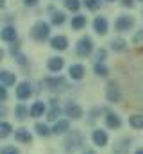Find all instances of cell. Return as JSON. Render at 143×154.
<instances>
[{
	"label": "cell",
	"instance_id": "obj_1",
	"mask_svg": "<svg viewBox=\"0 0 143 154\" xmlns=\"http://www.w3.org/2000/svg\"><path fill=\"white\" fill-rule=\"evenodd\" d=\"M48 34H50V27H48V23H45V22H38L34 27H32V38L38 39V41L47 39Z\"/></svg>",
	"mask_w": 143,
	"mask_h": 154
},
{
	"label": "cell",
	"instance_id": "obj_2",
	"mask_svg": "<svg viewBox=\"0 0 143 154\" xmlns=\"http://www.w3.org/2000/svg\"><path fill=\"white\" fill-rule=\"evenodd\" d=\"M81 143H82V138H81V134H79L77 131H73L70 136H66V140H65L66 151H75V149H79Z\"/></svg>",
	"mask_w": 143,
	"mask_h": 154
},
{
	"label": "cell",
	"instance_id": "obj_3",
	"mask_svg": "<svg viewBox=\"0 0 143 154\" xmlns=\"http://www.w3.org/2000/svg\"><path fill=\"white\" fill-rule=\"evenodd\" d=\"M91 50H93V43H91L90 38H82L79 43H77V54H79V56L86 57V56L91 54Z\"/></svg>",
	"mask_w": 143,
	"mask_h": 154
},
{
	"label": "cell",
	"instance_id": "obj_4",
	"mask_svg": "<svg viewBox=\"0 0 143 154\" xmlns=\"http://www.w3.org/2000/svg\"><path fill=\"white\" fill-rule=\"evenodd\" d=\"M132 25H134V18H131V16H120V18L116 20V23H114L116 31H120V32L129 31Z\"/></svg>",
	"mask_w": 143,
	"mask_h": 154
},
{
	"label": "cell",
	"instance_id": "obj_5",
	"mask_svg": "<svg viewBox=\"0 0 143 154\" xmlns=\"http://www.w3.org/2000/svg\"><path fill=\"white\" fill-rule=\"evenodd\" d=\"M31 93H32V90H31V84L29 82H22V84H18V88H16V95H18V99H29L31 97Z\"/></svg>",
	"mask_w": 143,
	"mask_h": 154
},
{
	"label": "cell",
	"instance_id": "obj_6",
	"mask_svg": "<svg viewBox=\"0 0 143 154\" xmlns=\"http://www.w3.org/2000/svg\"><path fill=\"white\" fill-rule=\"evenodd\" d=\"M93 29L97 31V34H106L107 32V20L104 16H97L93 22Z\"/></svg>",
	"mask_w": 143,
	"mask_h": 154
},
{
	"label": "cell",
	"instance_id": "obj_7",
	"mask_svg": "<svg viewBox=\"0 0 143 154\" xmlns=\"http://www.w3.org/2000/svg\"><path fill=\"white\" fill-rule=\"evenodd\" d=\"M118 99H120V91H118L116 84L114 82H109L107 84V100L109 102H118Z\"/></svg>",
	"mask_w": 143,
	"mask_h": 154
},
{
	"label": "cell",
	"instance_id": "obj_8",
	"mask_svg": "<svg viewBox=\"0 0 143 154\" xmlns=\"http://www.w3.org/2000/svg\"><path fill=\"white\" fill-rule=\"evenodd\" d=\"M50 47L56 48V50H65L68 47V41H66L65 36H56V38L50 39Z\"/></svg>",
	"mask_w": 143,
	"mask_h": 154
},
{
	"label": "cell",
	"instance_id": "obj_9",
	"mask_svg": "<svg viewBox=\"0 0 143 154\" xmlns=\"http://www.w3.org/2000/svg\"><path fill=\"white\" fill-rule=\"evenodd\" d=\"M14 138H16L18 142H23V143H31V142H32V136H31V133H29L27 129H18V131L14 133Z\"/></svg>",
	"mask_w": 143,
	"mask_h": 154
},
{
	"label": "cell",
	"instance_id": "obj_10",
	"mask_svg": "<svg viewBox=\"0 0 143 154\" xmlns=\"http://www.w3.org/2000/svg\"><path fill=\"white\" fill-rule=\"evenodd\" d=\"M14 81H16V77L14 74H11V72H0V82H2V86L5 88V86H11V84H14Z\"/></svg>",
	"mask_w": 143,
	"mask_h": 154
},
{
	"label": "cell",
	"instance_id": "obj_11",
	"mask_svg": "<svg viewBox=\"0 0 143 154\" xmlns=\"http://www.w3.org/2000/svg\"><path fill=\"white\" fill-rule=\"evenodd\" d=\"M63 66H65V61H63L61 57H50V59H48V70L59 72Z\"/></svg>",
	"mask_w": 143,
	"mask_h": 154
},
{
	"label": "cell",
	"instance_id": "obj_12",
	"mask_svg": "<svg viewBox=\"0 0 143 154\" xmlns=\"http://www.w3.org/2000/svg\"><path fill=\"white\" fill-rule=\"evenodd\" d=\"M70 77L75 79V81L82 79V77H84V66H82V65H72L70 66Z\"/></svg>",
	"mask_w": 143,
	"mask_h": 154
},
{
	"label": "cell",
	"instance_id": "obj_13",
	"mask_svg": "<svg viewBox=\"0 0 143 154\" xmlns=\"http://www.w3.org/2000/svg\"><path fill=\"white\" fill-rule=\"evenodd\" d=\"M66 115L72 116V118H81V116H82V109H81L77 104H72L70 102V104L66 106Z\"/></svg>",
	"mask_w": 143,
	"mask_h": 154
},
{
	"label": "cell",
	"instance_id": "obj_14",
	"mask_svg": "<svg viewBox=\"0 0 143 154\" xmlns=\"http://www.w3.org/2000/svg\"><path fill=\"white\" fill-rule=\"evenodd\" d=\"M2 39H4V41H14V39H16V31H14V27H4V31H2Z\"/></svg>",
	"mask_w": 143,
	"mask_h": 154
},
{
	"label": "cell",
	"instance_id": "obj_15",
	"mask_svg": "<svg viewBox=\"0 0 143 154\" xmlns=\"http://www.w3.org/2000/svg\"><path fill=\"white\" fill-rule=\"evenodd\" d=\"M93 142H95L97 145H100V147L106 145L107 143V134L104 131H95V133H93Z\"/></svg>",
	"mask_w": 143,
	"mask_h": 154
},
{
	"label": "cell",
	"instance_id": "obj_16",
	"mask_svg": "<svg viewBox=\"0 0 143 154\" xmlns=\"http://www.w3.org/2000/svg\"><path fill=\"white\" fill-rule=\"evenodd\" d=\"M68 127H70V124H68V120H59V122H56V125H54V133L56 134H63L65 131H68Z\"/></svg>",
	"mask_w": 143,
	"mask_h": 154
},
{
	"label": "cell",
	"instance_id": "obj_17",
	"mask_svg": "<svg viewBox=\"0 0 143 154\" xmlns=\"http://www.w3.org/2000/svg\"><path fill=\"white\" fill-rule=\"evenodd\" d=\"M106 124L109 125V127H113V129H114V127H120V124H122V122H120V116H118V115H114V113H107Z\"/></svg>",
	"mask_w": 143,
	"mask_h": 154
},
{
	"label": "cell",
	"instance_id": "obj_18",
	"mask_svg": "<svg viewBox=\"0 0 143 154\" xmlns=\"http://www.w3.org/2000/svg\"><path fill=\"white\" fill-rule=\"evenodd\" d=\"M45 113V104L43 102H34L31 108V116H41Z\"/></svg>",
	"mask_w": 143,
	"mask_h": 154
},
{
	"label": "cell",
	"instance_id": "obj_19",
	"mask_svg": "<svg viewBox=\"0 0 143 154\" xmlns=\"http://www.w3.org/2000/svg\"><path fill=\"white\" fill-rule=\"evenodd\" d=\"M86 25V16H75V18H72V27L73 29H82Z\"/></svg>",
	"mask_w": 143,
	"mask_h": 154
},
{
	"label": "cell",
	"instance_id": "obj_20",
	"mask_svg": "<svg viewBox=\"0 0 143 154\" xmlns=\"http://www.w3.org/2000/svg\"><path fill=\"white\" fill-rule=\"evenodd\" d=\"M131 125L134 127V129H143V115H134L131 116Z\"/></svg>",
	"mask_w": 143,
	"mask_h": 154
},
{
	"label": "cell",
	"instance_id": "obj_21",
	"mask_svg": "<svg viewBox=\"0 0 143 154\" xmlns=\"http://www.w3.org/2000/svg\"><path fill=\"white\" fill-rule=\"evenodd\" d=\"M111 47H113V50H116V52H122L123 48H125V39L122 38H116L111 41Z\"/></svg>",
	"mask_w": 143,
	"mask_h": 154
},
{
	"label": "cell",
	"instance_id": "obj_22",
	"mask_svg": "<svg viewBox=\"0 0 143 154\" xmlns=\"http://www.w3.org/2000/svg\"><path fill=\"white\" fill-rule=\"evenodd\" d=\"M52 23L54 25H61V23H65V14L63 13H54V16H52Z\"/></svg>",
	"mask_w": 143,
	"mask_h": 154
},
{
	"label": "cell",
	"instance_id": "obj_23",
	"mask_svg": "<svg viewBox=\"0 0 143 154\" xmlns=\"http://www.w3.org/2000/svg\"><path fill=\"white\" fill-rule=\"evenodd\" d=\"M9 133H11V125L7 122H2L0 124V136L5 138V136H9Z\"/></svg>",
	"mask_w": 143,
	"mask_h": 154
},
{
	"label": "cell",
	"instance_id": "obj_24",
	"mask_svg": "<svg viewBox=\"0 0 143 154\" xmlns=\"http://www.w3.org/2000/svg\"><path fill=\"white\" fill-rule=\"evenodd\" d=\"M95 74L100 75V77H104V75H107V68L102 63H97V65H95Z\"/></svg>",
	"mask_w": 143,
	"mask_h": 154
},
{
	"label": "cell",
	"instance_id": "obj_25",
	"mask_svg": "<svg viewBox=\"0 0 143 154\" xmlns=\"http://www.w3.org/2000/svg\"><path fill=\"white\" fill-rule=\"evenodd\" d=\"M65 5H66L70 11H77V9L81 7V2H79V0H66Z\"/></svg>",
	"mask_w": 143,
	"mask_h": 154
},
{
	"label": "cell",
	"instance_id": "obj_26",
	"mask_svg": "<svg viewBox=\"0 0 143 154\" xmlns=\"http://www.w3.org/2000/svg\"><path fill=\"white\" fill-rule=\"evenodd\" d=\"M84 4H86V7L91 9V11H95V9L100 7V0H84Z\"/></svg>",
	"mask_w": 143,
	"mask_h": 154
},
{
	"label": "cell",
	"instance_id": "obj_27",
	"mask_svg": "<svg viewBox=\"0 0 143 154\" xmlns=\"http://www.w3.org/2000/svg\"><path fill=\"white\" fill-rule=\"evenodd\" d=\"M36 131H38V134H41V136H47V134H48V127H47L45 124H36Z\"/></svg>",
	"mask_w": 143,
	"mask_h": 154
},
{
	"label": "cell",
	"instance_id": "obj_28",
	"mask_svg": "<svg viewBox=\"0 0 143 154\" xmlns=\"http://www.w3.org/2000/svg\"><path fill=\"white\" fill-rule=\"evenodd\" d=\"M59 113H61V109H59L57 106H54V108L48 111V116H47V118H48V120H56V118L59 116Z\"/></svg>",
	"mask_w": 143,
	"mask_h": 154
},
{
	"label": "cell",
	"instance_id": "obj_29",
	"mask_svg": "<svg viewBox=\"0 0 143 154\" xmlns=\"http://www.w3.org/2000/svg\"><path fill=\"white\" fill-rule=\"evenodd\" d=\"M2 154H20V152H18V149H14V147H4V149H2Z\"/></svg>",
	"mask_w": 143,
	"mask_h": 154
},
{
	"label": "cell",
	"instance_id": "obj_30",
	"mask_svg": "<svg viewBox=\"0 0 143 154\" xmlns=\"http://www.w3.org/2000/svg\"><path fill=\"white\" fill-rule=\"evenodd\" d=\"M104 59H106V50H104V48H100V50L97 52V61H99V63H102Z\"/></svg>",
	"mask_w": 143,
	"mask_h": 154
},
{
	"label": "cell",
	"instance_id": "obj_31",
	"mask_svg": "<svg viewBox=\"0 0 143 154\" xmlns=\"http://www.w3.org/2000/svg\"><path fill=\"white\" fill-rule=\"evenodd\" d=\"M16 113H18V118H20V120H23V118H25V108H23V106H18V108H16Z\"/></svg>",
	"mask_w": 143,
	"mask_h": 154
},
{
	"label": "cell",
	"instance_id": "obj_32",
	"mask_svg": "<svg viewBox=\"0 0 143 154\" xmlns=\"http://www.w3.org/2000/svg\"><path fill=\"white\" fill-rule=\"evenodd\" d=\"M141 39H143V29L138 32V34H136V36H134V43H140Z\"/></svg>",
	"mask_w": 143,
	"mask_h": 154
},
{
	"label": "cell",
	"instance_id": "obj_33",
	"mask_svg": "<svg viewBox=\"0 0 143 154\" xmlns=\"http://www.w3.org/2000/svg\"><path fill=\"white\" fill-rule=\"evenodd\" d=\"M23 4H25V5H31V7H32V5H36V4H38V0H23Z\"/></svg>",
	"mask_w": 143,
	"mask_h": 154
},
{
	"label": "cell",
	"instance_id": "obj_34",
	"mask_svg": "<svg viewBox=\"0 0 143 154\" xmlns=\"http://www.w3.org/2000/svg\"><path fill=\"white\" fill-rule=\"evenodd\" d=\"M5 97H7V93H5V88H2V90H0V99H2V100H5Z\"/></svg>",
	"mask_w": 143,
	"mask_h": 154
},
{
	"label": "cell",
	"instance_id": "obj_35",
	"mask_svg": "<svg viewBox=\"0 0 143 154\" xmlns=\"http://www.w3.org/2000/svg\"><path fill=\"white\" fill-rule=\"evenodd\" d=\"M122 4H123L125 7H132V0H122Z\"/></svg>",
	"mask_w": 143,
	"mask_h": 154
},
{
	"label": "cell",
	"instance_id": "obj_36",
	"mask_svg": "<svg viewBox=\"0 0 143 154\" xmlns=\"http://www.w3.org/2000/svg\"><path fill=\"white\" fill-rule=\"evenodd\" d=\"M136 154H143V149H138V151H136Z\"/></svg>",
	"mask_w": 143,
	"mask_h": 154
},
{
	"label": "cell",
	"instance_id": "obj_37",
	"mask_svg": "<svg viewBox=\"0 0 143 154\" xmlns=\"http://www.w3.org/2000/svg\"><path fill=\"white\" fill-rule=\"evenodd\" d=\"M84 154H95V152H93V151H86Z\"/></svg>",
	"mask_w": 143,
	"mask_h": 154
},
{
	"label": "cell",
	"instance_id": "obj_38",
	"mask_svg": "<svg viewBox=\"0 0 143 154\" xmlns=\"http://www.w3.org/2000/svg\"><path fill=\"white\" fill-rule=\"evenodd\" d=\"M109 2H113V0H109Z\"/></svg>",
	"mask_w": 143,
	"mask_h": 154
},
{
	"label": "cell",
	"instance_id": "obj_39",
	"mask_svg": "<svg viewBox=\"0 0 143 154\" xmlns=\"http://www.w3.org/2000/svg\"><path fill=\"white\" fill-rule=\"evenodd\" d=\"M141 2H143V0H141Z\"/></svg>",
	"mask_w": 143,
	"mask_h": 154
}]
</instances>
